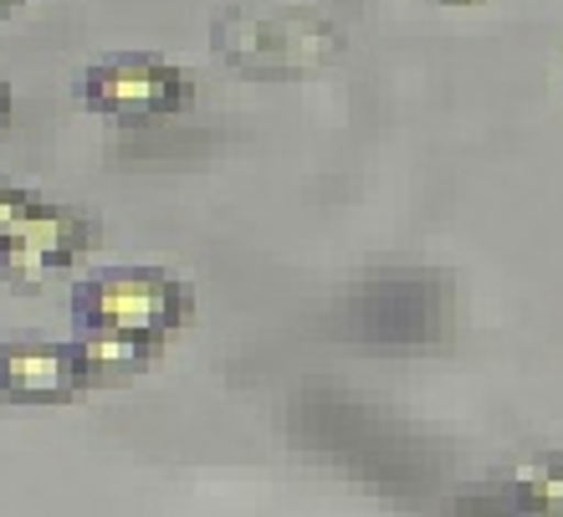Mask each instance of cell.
<instances>
[{
    "instance_id": "obj_1",
    "label": "cell",
    "mask_w": 563,
    "mask_h": 517,
    "mask_svg": "<svg viewBox=\"0 0 563 517\" xmlns=\"http://www.w3.org/2000/svg\"><path fill=\"white\" fill-rule=\"evenodd\" d=\"M210 52L221 67L256 82H292L328 73L349 52V31L312 0L277 6H225L210 15Z\"/></svg>"
},
{
    "instance_id": "obj_2",
    "label": "cell",
    "mask_w": 563,
    "mask_h": 517,
    "mask_svg": "<svg viewBox=\"0 0 563 517\" xmlns=\"http://www.w3.org/2000/svg\"><path fill=\"white\" fill-rule=\"evenodd\" d=\"M77 333L164 343L195 318V287L164 266H98L67 297Z\"/></svg>"
},
{
    "instance_id": "obj_3",
    "label": "cell",
    "mask_w": 563,
    "mask_h": 517,
    "mask_svg": "<svg viewBox=\"0 0 563 517\" xmlns=\"http://www.w3.org/2000/svg\"><path fill=\"white\" fill-rule=\"evenodd\" d=\"M73 98L98 119L159 123L179 119L195 103V77L154 52H113V57H98L77 73Z\"/></svg>"
},
{
    "instance_id": "obj_4",
    "label": "cell",
    "mask_w": 563,
    "mask_h": 517,
    "mask_svg": "<svg viewBox=\"0 0 563 517\" xmlns=\"http://www.w3.org/2000/svg\"><path fill=\"white\" fill-rule=\"evenodd\" d=\"M98 246V221L88 210L36 195L5 231H0V277L11 287H42L52 272H67L77 256Z\"/></svg>"
},
{
    "instance_id": "obj_5",
    "label": "cell",
    "mask_w": 563,
    "mask_h": 517,
    "mask_svg": "<svg viewBox=\"0 0 563 517\" xmlns=\"http://www.w3.org/2000/svg\"><path fill=\"white\" fill-rule=\"evenodd\" d=\"M92 385L77 343H0V399H73Z\"/></svg>"
},
{
    "instance_id": "obj_6",
    "label": "cell",
    "mask_w": 563,
    "mask_h": 517,
    "mask_svg": "<svg viewBox=\"0 0 563 517\" xmlns=\"http://www.w3.org/2000/svg\"><path fill=\"white\" fill-rule=\"evenodd\" d=\"M73 343H77V354H82V364H88L92 385L148 370V359L159 354V343H148V339H123V333H77Z\"/></svg>"
},
{
    "instance_id": "obj_7",
    "label": "cell",
    "mask_w": 563,
    "mask_h": 517,
    "mask_svg": "<svg viewBox=\"0 0 563 517\" xmlns=\"http://www.w3.org/2000/svg\"><path fill=\"white\" fill-rule=\"evenodd\" d=\"M11 113H15V88L0 77V133L11 129Z\"/></svg>"
},
{
    "instance_id": "obj_8",
    "label": "cell",
    "mask_w": 563,
    "mask_h": 517,
    "mask_svg": "<svg viewBox=\"0 0 563 517\" xmlns=\"http://www.w3.org/2000/svg\"><path fill=\"white\" fill-rule=\"evenodd\" d=\"M26 11V0H0V21H11V15Z\"/></svg>"
},
{
    "instance_id": "obj_9",
    "label": "cell",
    "mask_w": 563,
    "mask_h": 517,
    "mask_svg": "<svg viewBox=\"0 0 563 517\" xmlns=\"http://www.w3.org/2000/svg\"><path fill=\"white\" fill-rule=\"evenodd\" d=\"M441 6H482V0H441Z\"/></svg>"
}]
</instances>
